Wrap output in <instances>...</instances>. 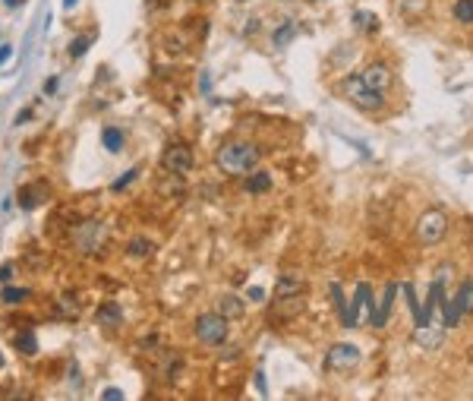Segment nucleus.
Listing matches in <instances>:
<instances>
[{
    "label": "nucleus",
    "mask_w": 473,
    "mask_h": 401,
    "mask_svg": "<svg viewBox=\"0 0 473 401\" xmlns=\"http://www.w3.org/2000/svg\"><path fill=\"white\" fill-rule=\"evenodd\" d=\"M218 313H224L227 320H236V316H243V304L236 297H221L218 300Z\"/></svg>",
    "instance_id": "nucleus-17"
},
{
    "label": "nucleus",
    "mask_w": 473,
    "mask_h": 401,
    "mask_svg": "<svg viewBox=\"0 0 473 401\" xmlns=\"http://www.w3.org/2000/svg\"><path fill=\"white\" fill-rule=\"evenodd\" d=\"M360 76H363L366 86L376 89V92H382V95L388 92V89H392V70H388L385 64H369V66H366V70L360 73Z\"/></svg>",
    "instance_id": "nucleus-8"
},
{
    "label": "nucleus",
    "mask_w": 473,
    "mask_h": 401,
    "mask_svg": "<svg viewBox=\"0 0 473 401\" xmlns=\"http://www.w3.org/2000/svg\"><path fill=\"white\" fill-rule=\"evenodd\" d=\"M10 54H13V51L4 44V48H0V64H6V57H10Z\"/></svg>",
    "instance_id": "nucleus-32"
},
{
    "label": "nucleus",
    "mask_w": 473,
    "mask_h": 401,
    "mask_svg": "<svg viewBox=\"0 0 473 401\" xmlns=\"http://www.w3.org/2000/svg\"><path fill=\"white\" fill-rule=\"evenodd\" d=\"M44 196H48V187L44 184H29V187H22L19 190V206L26 209V212H32V209H38V206H44Z\"/></svg>",
    "instance_id": "nucleus-11"
},
{
    "label": "nucleus",
    "mask_w": 473,
    "mask_h": 401,
    "mask_svg": "<svg viewBox=\"0 0 473 401\" xmlns=\"http://www.w3.org/2000/svg\"><path fill=\"white\" fill-rule=\"evenodd\" d=\"M13 347H16L19 354H26V357H32V354L38 351V342H35V332L22 329L19 335H13Z\"/></svg>",
    "instance_id": "nucleus-15"
},
{
    "label": "nucleus",
    "mask_w": 473,
    "mask_h": 401,
    "mask_svg": "<svg viewBox=\"0 0 473 401\" xmlns=\"http://www.w3.org/2000/svg\"><path fill=\"white\" fill-rule=\"evenodd\" d=\"M357 26H366L363 32H376V29H379V19H376V16H366V13H357Z\"/></svg>",
    "instance_id": "nucleus-27"
},
{
    "label": "nucleus",
    "mask_w": 473,
    "mask_h": 401,
    "mask_svg": "<svg viewBox=\"0 0 473 401\" xmlns=\"http://www.w3.org/2000/svg\"><path fill=\"white\" fill-rule=\"evenodd\" d=\"M332 297H334V304H338V316H341V322H344V325H357V320H354V310H350V304L344 300V291H341V284H338V282L332 284Z\"/></svg>",
    "instance_id": "nucleus-13"
},
{
    "label": "nucleus",
    "mask_w": 473,
    "mask_h": 401,
    "mask_svg": "<svg viewBox=\"0 0 473 401\" xmlns=\"http://www.w3.org/2000/svg\"><path fill=\"white\" fill-rule=\"evenodd\" d=\"M101 139H104V149H111V152H120V149H124V133H120L117 127H108Z\"/></svg>",
    "instance_id": "nucleus-18"
},
{
    "label": "nucleus",
    "mask_w": 473,
    "mask_h": 401,
    "mask_svg": "<svg viewBox=\"0 0 473 401\" xmlns=\"http://www.w3.org/2000/svg\"><path fill=\"white\" fill-rule=\"evenodd\" d=\"M193 149L186 146V142H171V146L164 149V155H161V164H164V171L167 174H174V177H180V174H186V171H193Z\"/></svg>",
    "instance_id": "nucleus-6"
},
{
    "label": "nucleus",
    "mask_w": 473,
    "mask_h": 401,
    "mask_svg": "<svg viewBox=\"0 0 473 401\" xmlns=\"http://www.w3.org/2000/svg\"><path fill=\"white\" fill-rule=\"evenodd\" d=\"M60 313L70 316V320L79 316V300H76V294H64V297H60Z\"/></svg>",
    "instance_id": "nucleus-22"
},
{
    "label": "nucleus",
    "mask_w": 473,
    "mask_h": 401,
    "mask_svg": "<svg viewBox=\"0 0 473 401\" xmlns=\"http://www.w3.org/2000/svg\"><path fill=\"white\" fill-rule=\"evenodd\" d=\"M307 291V282L297 275H284L278 284H274V300H294V297H303Z\"/></svg>",
    "instance_id": "nucleus-10"
},
{
    "label": "nucleus",
    "mask_w": 473,
    "mask_h": 401,
    "mask_svg": "<svg viewBox=\"0 0 473 401\" xmlns=\"http://www.w3.org/2000/svg\"><path fill=\"white\" fill-rule=\"evenodd\" d=\"M256 385H259V392L265 395V376H262V373H256Z\"/></svg>",
    "instance_id": "nucleus-31"
},
{
    "label": "nucleus",
    "mask_w": 473,
    "mask_h": 401,
    "mask_svg": "<svg viewBox=\"0 0 473 401\" xmlns=\"http://www.w3.org/2000/svg\"><path fill=\"white\" fill-rule=\"evenodd\" d=\"M70 237H73V247L79 249L82 256H98V253H104V247H108V228H104L101 222H95V218L79 222Z\"/></svg>",
    "instance_id": "nucleus-2"
},
{
    "label": "nucleus",
    "mask_w": 473,
    "mask_h": 401,
    "mask_svg": "<svg viewBox=\"0 0 473 401\" xmlns=\"http://www.w3.org/2000/svg\"><path fill=\"white\" fill-rule=\"evenodd\" d=\"M448 234V215L442 209H429V212H423V218L417 222V240L423 247H432V244H439L442 237Z\"/></svg>",
    "instance_id": "nucleus-5"
},
{
    "label": "nucleus",
    "mask_w": 473,
    "mask_h": 401,
    "mask_svg": "<svg viewBox=\"0 0 473 401\" xmlns=\"http://www.w3.org/2000/svg\"><path fill=\"white\" fill-rule=\"evenodd\" d=\"M6 6H16V0H6Z\"/></svg>",
    "instance_id": "nucleus-34"
},
{
    "label": "nucleus",
    "mask_w": 473,
    "mask_h": 401,
    "mask_svg": "<svg viewBox=\"0 0 473 401\" xmlns=\"http://www.w3.org/2000/svg\"><path fill=\"white\" fill-rule=\"evenodd\" d=\"M0 367H4V357H0Z\"/></svg>",
    "instance_id": "nucleus-36"
},
{
    "label": "nucleus",
    "mask_w": 473,
    "mask_h": 401,
    "mask_svg": "<svg viewBox=\"0 0 473 401\" xmlns=\"http://www.w3.org/2000/svg\"><path fill=\"white\" fill-rule=\"evenodd\" d=\"M136 174H139V168H129V171L124 174V177H117V180H114V187H111V190H114V193L126 190V187H129V184H133V180H136Z\"/></svg>",
    "instance_id": "nucleus-26"
},
{
    "label": "nucleus",
    "mask_w": 473,
    "mask_h": 401,
    "mask_svg": "<svg viewBox=\"0 0 473 401\" xmlns=\"http://www.w3.org/2000/svg\"><path fill=\"white\" fill-rule=\"evenodd\" d=\"M196 338L209 347H221L227 342V316L224 313H202L193 325Z\"/></svg>",
    "instance_id": "nucleus-3"
},
{
    "label": "nucleus",
    "mask_w": 473,
    "mask_h": 401,
    "mask_svg": "<svg viewBox=\"0 0 473 401\" xmlns=\"http://www.w3.org/2000/svg\"><path fill=\"white\" fill-rule=\"evenodd\" d=\"M32 294L26 291V287H6L4 291V304H22V300H29Z\"/></svg>",
    "instance_id": "nucleus-24"
},
{
    "label": "nucleus",
    "mask_w": 473,
    "mask_h": 401,
    "mask_svg": "<svg viewBox=\"0 0 473 401\" xmlns=\"http://www.w3.org/2000/svg\"><path fill=\"white\" fill-rule=\"evenodd\" d=\"M104 398H124V392H120V389H108V392H104Z\"/></svg>",
    "instance_id": "nucleus-30"
},
{
    "label": "nucleus",
    "mask_w": 473,
    "mask_h": 401,
    "mask_svg": "<svg viewBox=\"0 0 473 401\" xmlns=\"http://www.w3.org/2000/svg\"><path fill=\"white\" fill-rule=\"evenodd\" d=\"M259 162V146L247 139H231L215 152V164L227 177H240V174H249Z\"/></svg>",
    "instance_id": "nucleus-1"
},
{
    "label": "nucleus",
    "mask_w": 473,
    "mask_h": 401,
    "mask_svg": "<svg viewBox=\"0 0 473 401\" xmlns=\"http://www.w3.org/2000/svg\"><path fill=\"white\" fill-rule=\"evenodd\" d=\"M249 300H265V291L262 287H249Z\"/></svg>",
    "instance_id": "nucleus-28"
},
{
    "label": "nucleus",
    "mask_w": 473,
    "mask_h": 401,
    "mask_svg": "<svg viewBox=\"0 0 473 401\" xmlns=\"http://www.w3.org/2000/svg\"><path fill=\"white\" fill-rule=\"evenodd\" d=\"M376 300H372V287L369 284H357V300H354V320L360 322V320H372V313H376Z\"/></svg>",
    "instance_id": "nucleus-9"
},
{
    "label": "nucleus",
    "mask_w": 473,
    "mask_h": 401,
    "mask_svg": "<svg viewBox=\"0 0 473 401\" xmlns=\"http://www.w3.org/2000/svg\"><path fill=\"white\" fill-rule=\"evenodd\" d=\"M404 294H407V304H410V313H414V322H417V325H423V307L417 304L414 284H404Z\"/></svg>",
    "instance_id": "nucleus-23"
},
{
    "label": "nucleus",
    "mask_w": 473,
    "mask_h": 401,
    "mask_svg": "<svg viewBox=\"0 0 473 401\" xmlns=\"http://www.w3.org/2000/svg\"><path fill=\"white\" fill-rule=\"evenodd\" d=\"M357 363H360V347L344 345V342H341V345H332V347H328V354H325V367L334 370V373L357 367Z\"/></svg>",
    "instance_id": "nucleus-7"
},
{
    "label": "nucleus",
    "mask_w": 473,
    "mask_h": 401,
    "mask_svg": "<svg viewBox=\"0 0 473 401\" xmlns=\"http://www.w3.org/2000/svg\"><path fill=\"white\" fill-rule=\"evenodd\" d=\"M64 6H66V10H70V6H76V0H64Z\"/></svg>",
    "instance_id": "nucleus-33"
},
{
    "label": "nucleus",
    "mask_w": 473,
    "mask_h": 401,
    "mask_svg": "<svg viewBox=\"0 0 473 401\" xmlns=\"http://www.w3.org/2000/svg\"><path fill=\"white\" fill-rule=\"evenodd\" d=\"M10 275H13V266H4V269H0V282H10Z\"/></svg>",
    "instance_id": "nucleus-29"
},
{
    "label": "nucleus",
    "mask_w": 473,
    "mask_h": 401,
    "mask_svg": "<svg viewBox=\"0 0 473 401\" xmlns=\"http://www.w3.org/2000/svg\"><path fill=\"white\" fill-rule=\"evenodd\" d=\"M344 95L350 98V104H354V108H360V111H382V104H385V95L366 86L363 76H347Z\"/></svg>",
    "instance_id": "nucleus-4"
},
{
    "label": "nucleus",
    "mask_w": 473,
    "mask_h": 401,
    "mask_svg": "<svg viewBox=\"0 0 473 401\" xmlns=\"http://www.w3.org/2000/svg\"><path fill=\"white\" fill-rule=\"evenodd\" d=\"M394 297H398V284H388L385 287V297H382V304H379V310L376 313H372V325H376V329H382V325L388 322V316H392V307H394Z\"/></svg>",
    "instance_id": "nucleus-12"
},
{
    "label": "nucleus",
    "mask_w": 473,
    "mask_h": 401,
    "mask_svg": "<svg viewBox=\"0 0 473 401\" xmlns=\"http://www.w3.org/2000/svg\"><path fill=\"white\" fill-rule=\"evenodd\" d=\"M454 19L473 26V0H457V4H454Z\"/></svg>",
    "instance_id": "nucleus-20"
},
{
    "label": "nucleus",
    "mask_w": 473,
    "mask_h": 401,
    "mask_svg": "<svg viewBox=\"0 0 473 401\" xmlns=\"http://www.w3.org/2000/svg\"><path fill=\"white\" fill-rule=\"evenodd\" d=\"M89 44H91V35H79V39H73L70 44V57H82L89 51Z\"/></svg>",
    "instance_id": "nucleus-25"
},
{
    "label": "nucleus",
    "mask_w": 473,
    "mask_h": 401,
    "mask_svg": "<svg viewBox=\"0 0 473 401\" xmlns=\"http://www.w3.org/2000/svg\"><path fill=\"white\" fill-rule=\"evenodd\" d=\"M312 4H325V0H312Z\"/></svg>",
    "instance_id": "nucleus-35"
},
{
    "label": "nucleus",
    "mask_w": 473,
    "mask_h": 401,
    "mask_svg": "<svg viewBox=\"0 0 473 401\" xmlns=\"http://www.w3.org/2000/svg\"><path fill=\"white\" fill-rule=\"evenodd\" d=\"M294 35H297V22H284V26H281V29H278V32H274V35H272V41H274V44H278V48H284V44H287V41H291V39H294Z\"/></svg>",
    "instance_id": "nucleus-21"
},
{
    "label": "nucleus",
    "mask_w": 473,
    "mask_h": 401,
    "mask_svg": "<svg viewBox=\"0 0 473 401\" xmlns=\"http://www.w3.org/2000/svg\"><path fill=\"white\" fill-rule=\"evenodd\" d=\"M149 253H155V244L146 237H136L133 244H129V256H136V259H146Z\"/></svg>",
    "instance_id": "nucleus-19"
},
{
    "label": "nucleus",
    "mask_w": 473,
    "mask_h": 401,
    "mask_svg": "<svg viewBox=\"0 0 473 401\" xmlns=\"http://www.w3.org/2000/svg\"><path fill=\"white\" fill-rule=\"evenodd\" d=\"M243 187H247V193H265V190H272V174L269 171L249 174V177L243 180Z\"/></svg>",
    "instance_id": "nucleus-14"
},
{
    "label": "nucleus",
    "mask_w": 473,
    "mask_h": 401,
    "mask_svg": "<svg viewBox=\"0 0 473 401\" xmlns=\"http://www.w3.org/2000/svg\"><path fill=\"white\" fill-rule=\"evenodd\" d=\"M120 320H124V313H120L117 304H101V307H98V322H101V325H120Z\"/></svg>",
    "instance_id": "nucleus-16"
}]
</instances>
